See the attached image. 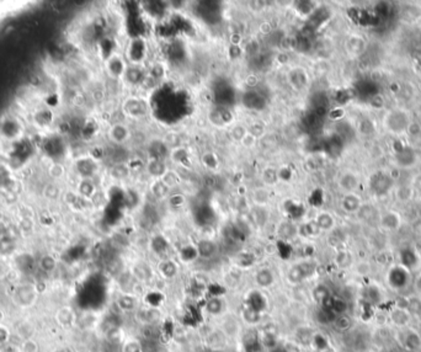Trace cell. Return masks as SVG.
Returning a JSON list of instances; mask_svg holds the SVG:
<instances>
[{"mask_svg": "<svg viewBox=\"0 0 421 352\" xmlns=\"http://www.w3.org/2000/svg\"><path fill=\"white\" fill-rule=\"evenodd\" d=\"M25 137V125L15 115H5L0 119V139L16 144Z\"/></svg>", "mask_w": 421, "mask_h": 352, "instance_id": "cell-1", "label": "cell"}, {"mask_svg": "<svg viewBox=\"0 0 421 352\" xmlns=\"http://www.w3.org/2000/svg\"><path fill=\"white\" fill-rule=\"evenodd\" d=\"M387 286L395 293H402L413 286V276L410 269L403 264H395L390 266L386 275Z\"/></svg>", "mask_w": 421, "mask_h": 352, "instance_id": "cell-2", "label": "cell"}, {"mask_svg": "<svg viewBox=\"0 0 421 352\" xmlns=\"http://www.w3.org/2000/svg\"><path fill=\"white\" fill-rule=\"evenodd\" d=\"M394 340L409 352L421 350V334L413 326L405 329H394Z\"/></svg>", "mask_w": 421, "mask_h": 352, "instance_id": "cell-3", "label": "cell"}, {"mask_svg": "<svg viewBox=\"0 0 421 352\" xmlns=\"http://www.w3.org/2000/svg\"><path fill=\"white\" fill-rule=\"evenodd\" d=\"M387 320L390 326H393L394 329H405V327L411 326L414 318L407 308L394 303L388 309Z\"/></svg>", "mask_w": 421, "mask_h": 352, "instance_id": "cell-4", "label": "cell"}, {"mask_svg": "<svg viewBox=\"0 0 421 352\" xmlns=\"http://www.w3.org/2000/svg\"><path fill=\"white\" fill-rule=\"evenodd\" d=\"M13 298L19 308H31L37 300L38 292L34 285H21L15 290Z\"/></svg>", "mask_w": 421, "mask_h": 352, "instance_id": "cell-5", "label": "cell"}, {"mask_svg": "<svg viewBox=\"0 0 421 352\" xmlns=\"http://www.w3.org/2000/svg\"><path fill=\"white\" fill-rule=\"evenodd\" d=\"M74 167L80 179H94L99 170V162L92 156H82L75 161Z\"/></svg>", "mask_w": 421, "mask_h": 352, "instance_id": "cell-6", "label": "cell"}, {"mask_svg": "<svg viewBox=\"0 0 421 352\" xmlns=\"http://www.w3.org/2000/svg\"><path fill=\"white\" fill-rule=\"evenodd\" d=\"M219 330L227 336V339L238 338V336H240V333H242V320H240V318L236 317L233 314H223L221 319V327H219Z\"/></svg>", "mask_w": 421, "mask_h": 352, "instance_id": "cell-7", "label": "cell"}, {"mask_svg": "<svg viewBox=\"0 0 421 352\" xmlns=\"http://www.w3.org/2000/svg\"><path fill=\"white\" fill-rule=\"evenodd\" d=\"M147 53V43L143 38L137 37L131 41L128 46V58L132 65H141Z\"/></svg>", "mask_w": 421, "mask_h": 352, "instance_id": "cell-8", "label": "cell"}, {"mask_svg": "<svg viewBox=\"0 0 421 352\" xmlns=\"http://www.w3.org/2000/svg\"><path fill=\"white\" fill-rule=\"evenodd\" d=\"M107 135H109L111 143H113L115 146H122L123 143L127 142L129 135H131V132H129V128L125 123L117 122L111 125L109 132H107Z\"/></svg>", "mask_w": 421, "mask_h": 352, "instance_id": "cell-9", "label": "cell"}, {"mask_svg": "<svg viewBox=\"0 0 421 352\" xmlns=\"http://www.w3.org/2000/svg\"><path fill=\"white\" fill-rule=\"evenodd\" d=\"M313 267L307 263L293 265L287 272V281L292 285H298L303 282L312 273Z\"/></svg>", "mask_w": 421, "mask_h": 352, "instance_id": "cell-10", "label": "cell"}, {"mask_svg": "<svg viewBox=\"0 0 421 352\" xmlns=\"http://www.w3.org/2000/svg\"><path fill=\"white\" fill-rule=\"evenodd\" d=\"M137 319L143 325H158L161 320V313L159 308H152V307H143L137 311Z\"/></svg>", "mask_w": 421, "mask_h": 352, "instance_id": "cell-11", "label": "cell"}, {"mask_svg": "<svg viewBox=\"0 0 421 352\" xmlns=\"http://www.w3.org/2000/svg\"><path fill=\"white\" fill-rule=\"evenodd\" d=\"M32 121L40 129H47L53 125L55 121V116H53V111L50 107H41L37 108L34 113H32Z\"/></svg>", "mask_w": 421, "mask_h": 352, "instance_id": "cell-12", "label": "cell"}, {"mask_svg": "<svg viewBox=\"0 0 421 352\" xmlns=\"http://www.w3.org/2000/svg\"><path fill=\"white\" fill-rule=\"evenodd\" d=\"M225 303L222 297H212L211 296L204 303V312L211 317L221 318L224 314Z\"/></svg>", "mask_w": 421, "mask_h": 352, "instance_id": "cell-13", "label": "cell"}, {"mask_svg": "<svg viewBox=\"0 0 421 352\" xmlns=\"http://www.w3.org/2000/svg\"><path fill=\"white\" fill-rule=\"evenodd\" d=\"M106 69L109 74L112 78H121L125 75V72L127 67L125 65V62L120 56L117 54H112L106 62Z\"/></svg>", "mask_w": 421, "mask_h": 352, "instance_id": "cell-14", "label": "cell"}, {"mask_svg": "<svg viewBox=\"0 0 421 352\" xmlns=\"http://www.w3.org/2000/svg\"><path fill=\"white\" fill-rule=\"evenodd\" d=\"M254 279L259 288H269L275 284V273L269 267H261L255 273Z\"/></svg>", "mask_w": 421, "mask_h": 352, "instance_id": "cell-15", "label": "cell"}, {"mask_svg": "<svg viewBox=\"0 0 421 352\" xmlns=\"http://www.w3.org/2000/svg\"><path fill=\"white\" fill-rule=\"evenodd\" d=\"M395 304L407 308L409 313L413 315L414 319L421 318V296L419 294H414V296L410 297H404L403 298V303L399 302H394Z\"/></svg>", "mask_w": 421, "mask_h": 352, "instance_id": "cell-16", "label": "cell"}, {"mask_svg": "<svg viewBox=\"0 0 421 352\" xmlns=\"http://www.w3.org/2000/svg\"><path fill=\"white\" fill-rule=\"evenodd\" d=\"M125 110L128 113V116L138 119V117H142L147 113V104L141 99H129L128 101H126Z\"/></svg>", "mask_w": 421, "mask_h": 352, "instance_id": "cell-17", "label": "cell"}, {"mask_svg": "<svg viewBox=\"0 0 421 352\" xmlns=\"http://www.w3.org/2000/svg\"><path fill=\"white\" fill-rule=\"evenodd\" d=\"M198 257L201 259H212L217 254L218 246L212 239H201L196 245Z\"/></svg>", "mask_w": 421, "mask_h": 352, "instance_id": "cell-18", "label": "cell"}, {"mask_svg": "<svg viewBox=\"0 0 421 352\" xmlns=\"http://www.w3.org/2000/svg\"><path fill=\"white\" fill-rule=\"evenodd\" d=\"M123 77L126 78V80L128 81L132 85H143L144 81H146V73L142 71V68L139 65H129L126 69L125 75Z\"/></svg>", "mask_w": 421, "mask_h": 352, "instance_id": "cell-19", "label": "cell"}, {"mask_svg": "<svg viewBox=\"0 0 421 352\" xmlns=\"http://www.w3.org/2000/svg\"><path fill=\"white\" fill-rule=\"evenodd\" d=\"M239 318L243 323L249 325V326H258L261 323V313L252 309L248 304H245L242 308Z\"/></svg>", "mask_w": 421, "mask_h": 352, "instance_id": "cell-20", "label": "cell"}, {"mask_svg": "<svg viewBox=\"0 0 421 352\" xmlns=\"http://www.w3.org/2000/svg\"><path fill=\"white\" fill-rule=\"evenodd\" d=\"M77 194L84 200H91L96 195V185L92 179H80L77 186Z\"/></svg>", "mask_w": 421, "mask_h": 352, "instance_id": "cell-21", "label": "cell"}, {"mask_svg": "<svg viewBox=\"0 0 421 352\" xmlns=\"http://www.w3.org/2000/svg\"><path fill=\"white\" fill-rule=\"evenodd\" d=\"M147 171L152 177H154L155 180L161 179L165 175V173L168 171V167L165 165L164 160H158V159H150V160L147 162L146 167Z\"/></svg>", "mask_w": 421, "mask_h": 352, "instance_id": "cell-22", "label": "cell"}, {"mask_svg": "<svg viewBox=\"0 0 421 352\" xmlns=\"http://www.w3.org/2000/svg\"><path fill=\"white\" fill-rule=\"evenodd\" d=\"M363 299L372 307H378L383 303V292L380 288V286H368L366 294L363 296Z\"/></svg>", "mask_w": 421, "mask_h": 352, "instance_id": "cell-23", "label": "cell"}, {"mask_svg": "<svg viewBox=\"0 0 421 352\" xmlns=\"http://www.w3.org/2000/svg\"><path fill=\"white\" fill-rule=\"evenodd\" d=\"M116 304L120 308V311H122L125 313L133 312V311H136V309H138V302H137L136 297H134L133 294H129V293L121 294V296L117 298Z\"/></svg>", "mask_w": 421, "mask_h": 352, "instance_id": "cell-24", "label": "cell"}, {"mask_svg": "<svg viewBox=\"0 0 421 352\" xmlns=\"http://www.w3.org/2000/svg\"><path fill=\"white\" fill-rule=\"evenodd\" d=\"M314 222L320 231H330L335 228V218L329 212L318 213Z\"/></svg>", "mask_w": 421, "mask_h": 352, "instance_id": "cell-25", "label": "cell"}, {"mask_svg": "<svg viewBox=\"0 0 421 352\" xmlns=\"http://www.w3.org/2000/svg\"><path fill=\"white\" fill-rule=\"evenodd\" d=\"M333 325L340 333H348L353 329L354 321L353 318H351L347 313H342V314L335 315V318H334L333 320Z\"/></svg>", "mask_w": 421, "mask_h": 352, "instance_id": "cell-26", "label": "cell"}, {"mask_svg": "<svg viewBox=\"0 0 421 352\" xmlns=\"http://www.w3.org/2000/svg\"><path fill=\"white\" fill-rule=\"evenodd\" d=\"M158 270L164 278H174L177 275L179 267L170 259H163L158 265Z\"/></svg>", "mask_w": 421, "mask_h": 352, "instance_id": "cell-27", "label": "cell"}, {"mask_svg": "<svg viewBox=\"0 0 421 352\" xmlns=\"http://www.w3.org/2000/svg\"><path fill=\"white\" fill-rule=\"evenodd\" d=\"M57 323H59L63 327H72V325L75 323L77 318H75L74 312L68 307H63L56 313Z\"/></svg>", "mask_w": 421, "mask_h": 352, "instance_id": "cell-28", "label": "cell"}, {"mask_svg": "<svg viewBox=\"0 0 421 352\" xmlns=\"http://www.w3.org/2000/svg\"><path fill=\"white\" fill-rule=\"evenodd\" d=\"M57 266H58V261L51 254L42 255L37 260L38 270L43 271L44 273H53L57 270Z\"/></svg>", "mask_w": 421, "mask_h": 352, "instance_id": "cell-29", "label": "cell"}, {"mask_svg": "<svg viewBox=\"0 0 421 352\" xmlns=\"http://www.w3.org/2000/svg\"><path fill=\"white\" fill-rule=\"evenodd\" d=\"M150 192H152L153 196L158 198V200H164V198L169 197L171 195V189L164 181H161V180L159 179L155 180V181L150 185Z\"/></svg>", "mask_w": 421, "mask_h": 352, "instance_id": "cell-30", "label": "cell"}, {"mask_svg": "<svg viewBox=\"0 0 421 352\" xmlns=\"http://www.w3.org/2000/svg\"><path fill=\"white\" fill-rule=\"evenodd\" d=\"M341 207L345 212L356 213L361 209V201L356 195L347 194V195H345L344 198H342Z\"/></svg>", "mask_w": 421, "mask_h": 352, "instance_id": "cell-31", "label": "cell"}, {"mask_svg": "<svg viewBox=\"0 0 421 352\" xmlns=\"http://www.w3.org/2000/svg\"><path fill=\"white\" fill-rule=\"evenodd\" d=\"M207 342H208L209 347H212L213 350H221L222 347L225 346L227 336H225L219 329L213 330V332H211L209 335L207 336Z\"/></svg>", "mask_w": 421, "mask_h": 352, "instance_id": "cell-32", "label": "cell"}, {"mask_svg": "<svg viewBox=\"0 0 421 352\" xmlns=\"http://www.w3.org/2000/svg\"><path fill=\"white\" fill-rule=\"evenodd\" d=\"M381 224L383 229L395 230L401 225V219H399V216L395 212H387L386 215L382 216Z\"/></svg>", "mask_w": 421, "mask_h": 352, "instance_id": "cell-33", "label": "cell"}, {"mask_svg": "<svg viewBox=\"0 0 421 352\" xmlns=\"http://www.w3.org/2000/svg\"><path fill=\"white\" fill-rule=\"evenodd\" d=\"M212 116V122L217 126H227L231 121V113L225 107H219L213 111L209 117Z\"/></svg>", "mask_w": 421, "mask_h": 352, "instance_id": "cell-34", "label": "cell"}, {"mask_svg": "<svg viewBox=\"0 0 421 352\" xmlns=\"http://www.w3.org/2000/svg\"><path fill=\"white\" fill-rule=\"evenodd\" d=\"M246 304L251 307L255 311L261 313L266 308V300L260 292H252L250 297H249V302L246 303Z\"/></svg>", "mask_w": 421, "mask_h": 352, "instance_id": "cell-35", "label": "cell"}, {"mask_svg": "<svg viewBox=\"0 0 421 352\" xmlns=\"http://www.w3.org/2000/svg\"><path fill=\"white\" fill-rule=\"evenodd\" d=\"M244 98L249 99V101L245 102V106L252 108V110H261L265 106V100L263 99V96L255 94V92H246Z\"/></svg>", "mask_w": 421, "mask_h": 352, "instance_id": "cell-36", "label": "cell"}, {"mask_svg": "<svg viewBox=\"0 0 421 352\" xmlns=\"http://www.w3.org/2000/svg\"><path fill=\"white\" fill-rule=\"evenodd\" d=\"M313 298H314L318 303H320V304H324V303H325L326 300H329L332 297H330V292L325 286L320 285L317 286V287L314 288V291H313Z\"/></svg>", "mask_w": 421, "mask_h": 352, "instance_id": "cell-37", "label": "cell"}, {"mask_svg": "<svg viewBox=\"0 0 421 352\" xmlns=\"http://www.w3.org/2000/svg\"><path fill=\"white\" fill-rule=\"evenodd\" d=\"M170 158H171V160H173L174 162H176V164L185 165V162L189 160V153L186 149L179 147V148L170 150Z\"/></svg>", "mask_w": 421, "mask_h": 352, "instance_id": "cell-38", "label": "cell"}, {"mask_svg": "<svg viewBox=\"0 0 421 352\" xmlns=\"http://www.w3.org/2000/svg\"><path fill=\"white\" fill-rule=\"evenodd\" d=\"M121 352H144V347L139 340L129 339L122 344Z\"/></svg>", "mask_w": 421, "mask_h": 352, "instance_id": "cell-39", "label": "cell"}, {"mask_svg": "<svg viewBox=\"0 0 421 352\" xmlns=\"http://www.w3.org/2000/svg\"><path fill=\"white\" fill-rule=\"evenodd\" d=\"M263 181L265 182V185L267 186L276 185V182L279 181L278 170H276L275 168H266V169L263 171Z\"/></svg>", "mask_w": 421, "mask_h": 352, "instance_id": "cell-40", "label": "cell"}, {"mask_svg": "<svg viewBox=\"0 0 421 352\" xmlns=\"http://www.w3.org/2000/svg\"><path fill=\"white\" fill-rule=\"evenodd\" d=\"M252 198H254V202L256 203L258 206L264 207L269 203L270 194L265 189H258L255 190L254 194H252Z\"/></svg>", "mask_w": 421, "mask_h": 352, "instance_id": "cell-41", "label": "cell"}, {"mask_svg": "<svg viewBox=\"0 0 421 352\" xmlns=\"http://www.w3.org/2000/svg\"><path fill=\"white\" fill-rule=\"evenodd\" d=\"M180 257H181V260L186 264L196 260V259L198 257L196 246L189 245V246H185V248H182L181 251H180Z\"/></svg>", "mask_w": 421, "mask_h": 352, "instance_id": "cell-42", "label": "cell"}, {"mask_svg": "<svg viewBox=\"0 0 421 352\" xmlns=\"http://www.w3.org/2000/svg\"><path fill=\"white\" fill-rule=\"evenodd\" d=\"M160 180H161V181H164L165 183H167V185L169 186L170 189H173V187H175L176 185H179V182H180V180H181V177H180V175L176 173V171L168 169L167 173H165V175H164L163 177H161Z\"/></svg>", "mask_w": 421, "mask_h": 352, "instance_id": "cell-43", "label": "cell"}, {"mask_svg": "<svg viewBox=\"0 0 421 352\" xmlns=\"http://www.w3.org/2000/svg\"><path fill=\"white\" fill-rule=\"evenodd\" d=\"M248 134V128L244 127L243 125H236L230 128V137L233 138V140L240 143L243 140V138Z\"/></svg>", "mask_w": 421, "mask_h": 352, "instance_id": "cell-44", "label": "cell"}, {"mask_svg": "<svg viewBox=\"0 0 421 352\" xmlns=\"http://www.w3.org/2000/svg\"><path fill=\"white\" fill-rule=\"evenodd\" d=\"M335 263L340 269H346L353 264V259H351L350 254L347 251H339L335 257Z\"/></svg>", "mask_w": 421, "mask_h": 352, "instance_id": "cell-45", "label": "cell"}, {"mask_svg": "<svg viewBox=\"0 0 421 352\" xmlns=\"http://www.w3.org/2000/svg\"><path fill=\"white\" fill-rule=\"evenodd\" d=\"M291 83L293 84V86H297V88H305L307 84V74L302 71L300 73V77H298V69L293 71L291 73Z\"/></svg>", "mask_w": 421, "mask_h": 352, "instance_id": "cell-46", "label": "cell"}, {"mask_svg": "<svg viewBox=\"0 0 421 352\" xmlns=\"http://www.w3.org/2000/svg\"><path fill=\"white\" fill-rule=\"evenodd\" d=\"M164 74H165V69L163 65H161L160 63H154V64H153L149 69L148 78H152V79H154V80H160L161 78L164 77Z\"/></svg>", "mask_w": 421, "mask_h": 352, "instance_id": "cell-47", "label": "cell"}, {"mask_svg": "<svg viewBox=\"0 0 421 352\" xmlns=\"http://www.w3.org/2000/svg\"><path fill=\"white\" fill-rule=\"evenodd\" d=\"M203 165L208 169H216L218 167V159L213 153H207V154L203 155L202 158Z\"/></svg>", "mask_w": 421, "mask_h": 352, "instance_id": "cell-48", "label": "cell"}, {"mask_svg": "<svg viewBox=\"0 0 421 352\" xmlns=\"http://www.w3.org/2000/svg\"><path fill=\"white\" fill-rule=\"evenodd\" d=\"M20 351L21 352H38L37 342H35V340H32V339L24 340L22 344H21L20 346Z\"/></svg>", "mask_w": 421, "mask_h": 352, "instance_id": "cell-49", "label": "cell"}, {"mask_svg": "<svg viewBox=\"0 0 421 352\" xmlns=\"http://www.w3.org/2000/svg\"><path fill=\"white\" fill-rule=\"evenodd\" d=\"M303 231H305V234L307 237H314V236H318V234H320V230L319 228L317 227V224H315V222H309V223H307L303 225Z\"/></svg>", "mask_w": 421, "mask_h": 352, "instance_id": "cell-50", "label": "cell"}, {"mask_svg": "<svg viewBox=\"0 0 421 352\" xmlns=\"http://www.w3.org/2000/svg\"><path fill=\"white\" fill-rule=\"evenodd\" d=\"M11 333L9 330V327L5 326L4 324H0V347L9 344V340H10Z\"/></svg>", "mask_w": 421, "mask_h": 352, "instance_id": "cell-51", "label": "cell"}, {"mask_svg": "<svg viewBox=\"0 0 421 352\" xmlns=\"http://www.w3.org/2000/svg\"><path fill=\"white\" fill-rule=\"evenodd\" d=\"M169 203L171 207H175V208H179L181 207L183 203H185V197L181 194H174L169 196Z\"/></svg>", "mask_w": 421, "mask_h": 352, "instance_id": "cell-52", "label": "cell"}, {"mask_svg": "<svg viewBox=\"0 0 421 352\" xmlns=\"http://www.w3.org/2000/svg\"><path fill=\"white\" fill-rule=\"evenodd\" d=\"M248 132L251 135H254L256 139H259L261 135H264V133H265V129H264L263 126H260V123H252L250 127L248 128Z\"/></svg>", "mask_w": 421, "mask_h": 352, "instance_id": "cell-53", "label": "cell"}, {"mask_svg": "<svg viewBox=\"0 0 421 352\" xmlns=\"http://www.w3.org/2000/svg\"><path fill=\"white\" fill-rule=\"evenodd\" d=\"M256 140H258L256 138H255L254 135H251V134L248 132V134H246L245 137L243 138V140H242V142H240V144H242V146L246 147V148H251V147L255 146V143H256Z\"/></svg>", "mask_w": 421, "mask_h": 352, "instance_id": "cell-54", "label": "cell"}, {"mask_svg": "<svg viewBox=\"0 0 421 352\" xmlns=\"http://www.w3.org/2000/svg\"><path fill=\"white\" fill-rule=\"evenodd\" d=\"M413 288H414L415 294H419V296H421V272L417 273V275L413 278Z\"/></svg>", "mask_w": 421, "mask_h": 352, "instance_id": "cell-55", "label": "cell"}, {"mask_svg": "<svg viewBox=\"0 0 421 352\" xmlns=\"http://www.w3.org/2000/svg\"><path fill=\"white\" fill-rule=\"evenodd\" d=\"M0 352H21V351H20V347H16V346L8 344V345L3 346V347H0Z\"/></svg>", "mask_w": 421, "mask_h": 352, "instance_id": "cell-56", "label": "cell"}, {"mask_svg": "<svg viewBox=\"0 0 421 352\" xmlns=\"http://www.w3.org/2000/svg\"><path fill=\"white\" fill-rule=\"evenodd\" d=\"M3 275H4V267H3L2 263H0V278L3 277Z\"/></svg>", "mask_w": 421, "mask_h": 352, "instance_id": "cell-57", "label": "cell"}, {"mask_svg": "<svg viewBox=\"0 0 421 352\" xmlns=\"http://www.w3.org/2000/svg\"><path fill=\"white\" fill-rule=\"evenodd\" d=\"M298 352H306V351H298Z\"/></svg>", "mask_w": 421, "mask_h": 352, "instance_id": "cell-58", "label": "cell"}]
</instances>
